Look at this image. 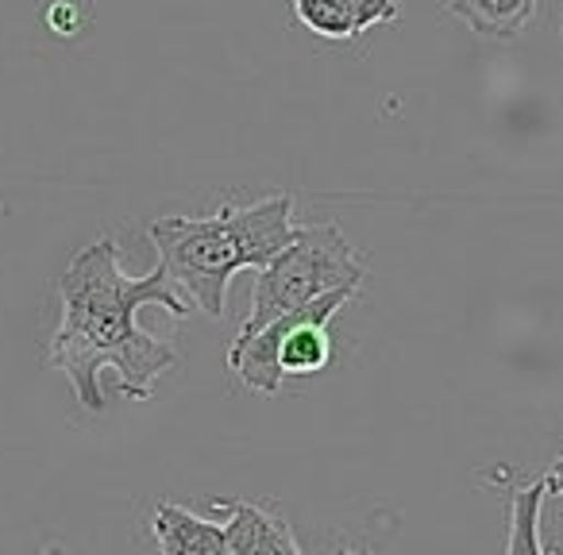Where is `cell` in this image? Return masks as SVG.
Listing matches in <instances>:
<instances>
[{"instance_id": "30bf717a", "label": "cell", "mask_w": 563, "mask_h": 555, "mask_svg": "<svg viewBox=\"0 0 563 555\" xmlns=\"http://www.w3.org/2000/svg\"><path fill=\"white\" fill-rule=\"evenodd\" d=\"M43 555H66V547L63 544H47V547H43Z\"/></svg>"}, {"instance_id": "6da1fadb", "label": "cell", "mask_w": 563, "mask_h": 555, "mask_svg": "<svg viewBox=\"0 0 563 555\" xmlns=\"http://www.w3.org/2000/svg\"><path fill=\"white\" fill-rule=\"evenodd\" d=\"M63 317L51 336L47 363L74 382L78 401L89 413H101V370H117V390L132 401H147L155 382L178 363L166 340L140 329L143 306H163L174 321H186L189 301L178 298L163 263L143 278L120 266L117 240L101 235L70 258L58 278Z\"/></svg>"}, {"instance_id": "5b68a950", "label": "cell", "mask_w": 563, "mask_h": 555, "mask_svg": "<svg viewBox=\"0 0 563 555\" xmlns=\"http://www.w3.org/2000/svg\"><path fill=\"white\" fill-rule=\"evenodd\" d=\"M212 506L228 513V555H306L298 547V540H294L290 524L282 521L278 513H271L266 506L228 498H217Z\"/></svg>"}, {"instance_id": "3957f363", "label": "cell", "mask_w": 563, "mask_h": 555, "mask_svg": "<svg viewBox=\"0 0 563 555\" xmlns=\"http://www.w3.org/2000/svg\"><path fill=\"white\" fill-rule=\"evenodd\" d=\"M363 278H367V266L336 224H298L294 240L263 270H255L251 313L240 336H255L271 321L298 313L332 290L360 293Z\"/></svg>"}, {"instance_id": "8fae6325", "label": "cell", "mask_w": 563, "mask_h": 555, "mask_svg": "<svg viewBox=\"0 0 563 555\" xmlns=\"http://www.w3.org/2000/svg\"><path fill=\"white\" fill-rule=\"evenodd\" d=\"M552 475H563V455H560V459L552 463Z\"/></svg>"}, {"instance_id": "9c48e42d", "label": "cell", "mask_w": 563, "mask_h": 555, "mask_svg": "<svg viewBox=\"0 0 563 555\" xmlns=\"http://www.w3.org/2000/svg\"><path fill=\"white\" fill-rule=\"evenodd\" d=\"M544 490L555 493V498H563V475H552V470H548V475H544Z\"/></svg>"}, {"instance_id": "7a4b0ae2", "label": "cell", "mask_w": 563, "mask_h": 555, "mask_svg": "<svg viewBox=\"0 0 563 555\" xmlns=\"http://www.w3.org/2000/svg\"><path fill=\"white\" fill-rule=\"evenodd\" d=\"M298 232L294 197L274 193L255 204H224L212 217H158L147 227L158 263L205 317L220 321L228 286L240 270H263Z\"/></svg>"}, {"instance_id": "ba28073f", "label": "cell", "mask_w": 563, "mask_h": 555, "mask_svg": "<svg viewBox=\"0 0 563 555\" xmlns=\"http://www.w3.org/2000/svg\"><path fill=\"white\" fill-rule=\"evenodd\" d=\"M294 12L309 32L324 40H355V0H294Z\"/></svg>"}, {"instance_id": "52a82bcc", "label": "cell", "mask_w": 563, "mask_h": 555, "mask_svg": "<svg viewBox=\"0 0 563 555\" xmlns=\"http://www.w3.org/2000/svg\"><path fill=\"white\" fill-rule=\"evenodd\" d=\"M444 12L486 43H509L537 20L540 0H444Z\"/></svg>"}, {"instance_id": "277c9868", "label": "cell", "mask_w": 563, "mask_h": 555, "mask_svg": "<svg viewBox=\"0 0 563 555\" xmlns=\"http://www.w3.org/2000/svg\"><path fill=\"white\" fill-rule=\"evenodd\" d=\"M355 298V290H332L258 329L255 336H235L228 347V367L247 390L278 393L282 378L321 375L332 359L329 321Z\"/></svg>"}, {"instance_id": "7c38bea8", "label": "cell", "mask_w": 563, "mask_h": 555, "mask_svg": "<svg viewBox=\"0 0 563 555\" xmlns=\"http://www.w3.org/2000/svg\"><path fill=\"white\" fill-rule=\"evenodd\" d=\"M344 555H375V552H367V547H363V552H344Z\"/></svg>"}, {"instance_id": "8992f818", "label": "cell", "mask_w": 563, "mask_h": 555, "mask_svg": "<svg viewBox=\"0 0 563 555\" xmlns=\"http://www.w3.org/2000/svg\"><path fill=\"white\" fill-rule=\"evenodd\" d=\"M151 536L158 544V555H228L224 524L205 521L170 501H163L151 517Z\"/></svg>"}]
</instances>
